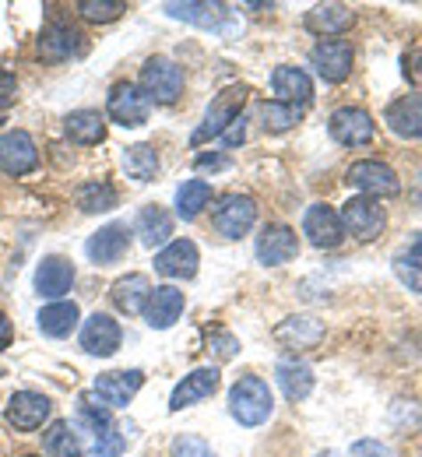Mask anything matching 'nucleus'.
<instances>
[{"instance_id":"1","label":"nucleus","mask_w":422,"mask_h":457,"mask_svg":"<svg viewBox=\"0 0 422 457\" xmlns=\"http://www.w3.org/2000/svg\"><path fill=\"white\" fill-rule=\"evenodd\" d=\"M229 411H233V419L240 426H250V429L261 426V422H268L271 411H275V395H271L268 380H261V377H240L233 384V391H229Z\"/></svg>"},{"instance_id":"2","label":"nucleus","mask_w":422,"mask_h":457,"mask_svg":"<svg viewBox=\"0 0 422 457\" xmlns=\"http://www.w3.org/2000/svg\"><path fill=\"white\" fill-rule=\"evenodd\" d=\"M141 92L152 99V103H159V106H173L177 99L183 96V67L180 63H173L170 57H152L145 60V67H141Z\"/></svg>"},{"instance_id":"3","label":"nucleus","mask_w":422,"mask_h":457,"mask_svg":"<svg viewBox=\"0 0 422 457\" xmlns=\"http://www.w3.org/2000/svg\"><path fill=\"white\" fill-rule=\"evenodd\" d=\"M246 96H250V92H246L243 85H233V88H226L222 96H215V99H211V106H208V113H204V120H201V127L194 130L190 145L197 148V145H204V141H211V137H222V134H226V127L243 116V103H246Z\"/></svg>"},{"instance_id":"4","label":"nucleus","mask_w":422,"mask_h":457,"mask_svg":"<svg viewBox=\"0 0 422 457\" xmlns=\"http://www.w3.org/2000/svg\"><path fill=\"white\" fill-rule=\"evenodd\" d=\"M257 222V201L246 194H226L211 208V226L226 239H240Z\"/></svg>"},{"instance_id":"5","label":"nucleus","mask_w":422,"mask_h":457,"mask_svg":"<svg viewBox=\"0 0 422 457\" xmlns=\"http://www.w3.org/2000/svg\"><path fill=\"white\" fill-rule=\"evenodd\" d=\"M345 183H349V187H356L362 197H373V201L401 194V179H398V172L391 170L387 162H376V159L352 162L349 172H345Z\"/></svg>"},{"instance_id":"6","label":"nucleus","mask_w":422,"mask_h":457,"mask_svg":"<svg viewBox=\"0 0 422 457\" xmlns=\"http://www.w3.org/2000/svg\"><path fill=\"white\" fill-rule=\"evenodd\" d=\"M338 219H342L345 232H352L362 243L376 239V236L384 232V226H387V215H384L380 201H373V197H349V201L342 204Z\"/></svg>"},{"instance_id":"7","label":"nucleus","mask_w":422,"mask_h":457,"mask_svg":"<svg viewBox=\"0 0 422 457\" xmlns=\"http://www.w3.org/2000/svg\"><path fill=\"white\" fill-rule=\"evenodd\" d=\"M327 134L338 145H345V148H362V145L373 141L376 123H373V116L366 113L362 106H342V110H335L331 120H327Z\"/></svg>"},{"instance_id":"8","label":"nucleus","mask_w":422,"mask_h":457,"mask_svg":"<svg viewBox=\"0 0 422 457\" xmlns=\"http://www.w3.org/2000/svg\"><path fill=\"white\" fill-rule=\"evenodd\" d=\"M106 113H110L113 123H120V127H141V123H148V116H152V99L141 92V85L120 81V85H113V92H110Z\"/></svg>"},{"instance_id":"9","label":"nucleus","mask_w":422,"mask_h":457,"mask_svg":"<svg viewBox=\"0 0 422 457\" xmlns=\"http://www.w3.org/2000/svg\"><path fill=\"white\" fill-rule=\"evenodd\" d=\"M39 170V148L29 130H7L0 137V172L7 176H29Z\"/></svg>"},{"instance_id":"10","label":"nucleus","mask_w":422,"mask_h":457,"mask_svg":"<svg viewBox=\"0 0 422 457\" xmlns=\"http://www.w3.org/2000/svg\"><path fill=\"white\" fill-rule=\"evenodd\" d=\"M50 411H54V404H50L46 395H39V391H14V395L7 398L4 419H7L18 433H32V429H39V426L50 419Z\"/></svg>"},{"instance_id":"11","label":"nucleus","mask_w":422,"mask_h":457,"mask_svg":"<svg viewBox=\"0 0 422 457\" xmlns=\"http://www.w3.org/2000/svg\"><path fill=\"white\" fill-rule=\"evenodd\" d=\"M302 232L317 250H338L345 243V226L335 208L327 204H310L302 215Z\"/></svg>"},{"instance_id":"12","label":"nucleus","mask_w":422,"mask_h":457,"mask_svg":"<svg viewBox=\"0 0 422 457\" xmlns=\"http://www.w3.org/2000/svg\"><path fill=\"white\" fill-rule=\"evenodd\" d=\"M352 60H356V54L345 39H320L310 54V63L317 67V74L331 85H342L352 74Z\"/></svg>"},{"instance_id":"13","label":"nucleus","mask_w":422,"mask_h":457,"mask_svg":"<svg viewBox=\"0 0 422 457\" xmlns=\"http://www.w3.org/2000/svg\"><path fill=\"white\" fill-rule=\"evenodd\" d=\"M296 253H300L296 228L282 226V222L261 228V236H257V261H261V264L278 268V264H289Z\"/></svg>"},{"instance_id":"14","label":"nucleus","mask_w":422,"mask_h":457,"mask_svg":"<svg viewBox=\"0 0 422 457\" xmlns=\"http://www.w3.org/2000/svg\"><path fill=\"white\" fill-rule=\"evenodd\" d=\"M141 387H145V373L141 370H113V373H103L92 384V395L103 401L106 408H123V404L134 401V395Z\"/></svg>"},{"instance_id":"15","label":"nucleus","mask_w":422,"mask_h":457,"mask_svg":"<svg viewBox=\"0 0 422 457\" xmlns=\"http://www.w3.org/2000/svg\"><path fill=\"white\" fill-rule=\"evenodd\" d=\"M120 342H123V331L110 313H92V317L81 324V348H85L88 355L110 359V355H117Z\"/></svg>"},{"instance_id":"16","label":"nucleus","mask_w":422,"mask_h":457,"mask_svg":"<svg viewBox=\"0 0 422 457\" xmlns=\"http://www.w3.org/2000/svg\"><path fill=\"white\" fill-rule=\"evenodd\" d=\"M85 54V36L67 25V21H50L43 32H39V57L43 60H70Z\"/></svg>"},{"instance_id":"17","label":"nucleus","mask_w":422,"mask_h":457,"mask_svg":"<svg viewBox=\"0 0 422 457\" xmlns=\"http://www.w3.org/2000/svg\"><path fill=\"white\" fill-rule=\"evenodd\" d=\"M127 250H130V228H127V222H110L99 232H92L88 243H85V253L95 264H117L120 257H127Z\"/></svg>"},{"instance_id":"18","label":"nucleus","mask_w":422,"mask_h":457,"mask_svg":"<svg viewBox=\"0 0 422 457\" xmlns=\"http://www.w3.org/2000/svg\"><path fill=\"white\" fill-rule=\"evenodd\" d=\"M219 384H222V373H219L215 366H201V370L186 373L180 384L173 387V395H170V408H173V411H180V408H190V404H197V401L211 398V395L219 391Z\"/></svg>"},{"instance_id":"19","label":"nucleus","mask_w":422,"mask_h":457,"mask_svg":"<svg viewBox=\"0 0 422 457\" xmlns=\"http://www.w3.org/2000/svg\"><path fill=\"white\" fill-rule=\"evenodd\" d=\"M271 92L278 96V103H289V106H310L313 103V81L302 67L293 63H282L271 71Z\"/></svg>"},{"instance_id":"20","label":"nucleus","mask_w":422,"mask_h":457,"mask_svg":"<svg viewBox=\"0 0 422 457\" xmlns=\"http://www.w3.org/2000/svg\"><path fill=\"white\" fill-rule=\"evenodd\" d=\"M197 264H201V253L190 239H173L170 246H162L155 253V271L166 278H194Z\"/></svg>"},{"instance_id":"21","label":"nucleus","mask_w":422,"mask_h":457,"mask_svg":"<svg viewBox=\"0 0 422 457\" xmlns=\"http://www.w3.org/2000/svg\"><path fill=\"white\" fill-rule=\"evenodd\" d=\"M183 306H186V299H183L180 288L159 286V288H152V295H148L145 320H148L155 331H170V328L183 317Z\"/></svg>"},{"instance_id":"22","label":"nucleus","mask_w":422,"mask_h":457,"mask_svg":"<svg viewBox=\"0 0 422 457\" xmlns=\"http://www.w3.org/2000/svg\"><path fill=\"white\" fill-rule=\"evenodd\" d=\"M170 18H180V21H190L197 29H226V21L233 18V11L226 4H211V0H186V4H166L162 7Z\"/></svg>"},{"instance_id":"23","label":"nucleus","mask_w":422,"mask_h":457,"mask_svg":"<svg viewBox=\"0 0 422 457\" xmlns=\"http://www.w3.org/2000/svg\"><path fill=\"white\" fill-rule=\"evenodd\" d=\"M70 286H74V264L61 253L43 257V264L36 268V292L43 299H61L63 292H70Z\"/></svg>"},{"instance_id":"24","label":"nucleus","mask_w":422,"mask_h":457,"mask_svg":"<svg viewBox=\"0 0 422 457\" xmlns=\"http://www.w3.org/2000/svg\"><path fill=\"white\" fill-rule=\"evenodd\" d=\"M384 123L398 137H422V96H401L384 110Z\"/></svg>"},{"instance_id":"25","label":"nucleus","mask_w":422,"mask_h":457,"mask_svg":"<svg viewBox=\"0 0 422 457\" xmlns=\"http://www.w3.org/2000/svg\"><path fill=\"white\" fill-rule=\"evenodd\" d=\"M306 29L327 39H338L342 32L352 29V11L345 4H317L306 11Z\"/></svg>"},{"instance_id":"26","label":"nucleus","mask_w":422,"mask_h":457,"mask_svg":"<svg viewBox=\"0 0 422 457\" xmlns=\"http://www.w3.org/2000/svg\"><path fill=\"white\" fill-rule=\"evenodd\" d=\"M148 295H152V282H148L145 275H123V278H117V282H113V288H110L113 306H117L120 313H127V317L145 313Z\"/></svg>"},{"instance_id":"27","label":"nucleus","mask_w":422,"mask_h":457,"mask_svg":"<svg viewBox=\"0 0 422 457\" xmlns=\"http://www.w3.org/2000/svg\"><path fill=\"white\" fill-rule=\"evenodd\" d=\"M63 134L74 145H103L106 141V116L99 110H74L63 120Z\"/></svg>"},{"instance_id":"28","label":"nucleus","mask_w":422,"mask_h":457,"mask_svg":"<svg viewBox=\"0 0 422 457\" xmlns=\"http://www.w3.org/2000/svg\"><path fill=\"white\" fill-rule=\"evenodd\" d=\"M36 320H39V331H43L46 338H67V335L78 328V320H81V310H78V303L57 299V303L43 306Z\"/></svg>"},{"instance_id":"29","label":"nucleus","mask_w":422,"mask_h":457,"mask_svg":"<svg viewBox=\"0 0 422 457\" xmlns=\"http://www.w3.org/2000/svg\"><path fill=\"white\" fill-rule=\"evenodd\" d=\"M275 377H278V387H282V395L289 401H306L313 395V384H317L313 370L306 362H300V359H282Z\"/></svg>"},{"instance_id":"30","label":"nucleus","mask_w":422,"mask_h":457,"mask_svg":"<svg viewBox=\"0 0 422 457\" xmlns=\"http://www.w3.org/2000/svg\"><path fill=\"white\" fill-rule=\"evenodd\" d=\"M134 228H137V236H141L145 246H159V243H166L173 236V215L162 204H145L137 212Z\"/></svg>"},{"instance_id":"31","label":"nucleus","mask_w":422,"mask_h":457,"mask_svg":"<svg viewBox=\"0 0 422 457\" xmlns=\"http://www.w3.org/2000/svg\"><path fill=\"white\" fill-rule=\"evenodd\" d=\"M81 436L78 429L67 422V419H57L50 422V429L43 433V454L46 457H81Z\"/></svg>"},{"instance_id":"32","label":"nucleus","mask_w":422,"mask_h":457,"mask_svg":"<svg viewBox=\"0 0 422 457\" xmlns=\"http://www.w3.org/2000/svg\"><path fill=\"white\" fill-rule=\"evenodd\" d=\"M120 201L117 187L106 183V179H92V183H81L78 187V208L85 215H99V212H113Z\"/></svg>"},{"instance_id":"33","label":"nucleus","mask_w":422,"mask_h":457,"mask_svg":"<svg viewBox=\"0 0 422 457\" xmlns=\"http://www.w3.org/2000/svg\"><path fill=\"white\" fill-rule=\"evenodd\" d=\"M208 204H211V183L204 179H186L177 190V215L183 222H194Z\"/></svg>"},{"instance_id":"34","label":"nucleus","mask_w":422,"mask_h":457,"mask_svg":"<svg viewBox=\"0 0 422 457\" xmlns=\"http://www.w3.org/2000/svg\"><path fill=\"white\" fill-rule=\"evenodd\" d=\"M123 170L134 183H152L159 176V155L152 145H130L123 152Z\"/></svg>"},{"instance_id":"35","label":"nucleus","mask_w":422,"mask_h":457,"mask_svg":"<svg viewBox=\"0 0 422 457\" xmlns=\"http://www.w3.org/2000/svg\"><path fill=\"white\" fill-rule=\"evenodd\" d=\"M300 120H302V106H289V103H278V99H271V103L261 106V127L268 134H285Z\"/></svg>"},{"instance_id":"36","label":"nucleus","mask_w":422,"mask_h":457,"mask_svg":"<svg viewBox=\"0 0 422 457\" xmlns=\"http://www.w3.org/2000/svg\"><path fill=\"white\" fill-rule=\"evenodd\" d=\"M278 342H296L300 348H310L324 338V328L313 320V317H289L278 331H275Z\"/></svg>"},{"instance_id":"37","label":"nucleus","mask_w":422,"mask_h":457,"mask_svg":"<svg viewBox=\"0 0 422 457\" xmlns=\"http://www.w3.org/2000/svg\"><path fill=\"white\" fill-rule=\"evenodd\" d=\"M127 4L123 0H78V14L85 21H95V25H106V21H117Z\"/></svg>"},{"instance_id":"38","label":"nucleus","mask_w":422,"mask_h":457,"mask_svg":"<svg viewBox=\"0 0 422 457\" xmlns=\"http://www.w3.org/2000/svg\"><path fill=\"white\" fill-rule=\"evenodd\" d=\"M173 457H215V451H211V444L204 440V436H190V433H183V436H177L173 440V451H170Z\"/></svg>"},{"instance_id":"39","label":"nucleus","mask_w":422,"mask_h":457,"mask_svg":"<svg viewBox=\"0 0 422 457\" xmlns=\"http://www.w3.org/2000/svg\"><path fill=\"white\" fill-rule=\"evenodd\" d=\"M394 268H398V271H412V275L422 271V232L394 257Z\"/></svg>"},{"instance_id":"40","label":"nucleus","mask_w":422,"mask_h":457,"mask_svg":"<svg viewBox=\"0 0 422 457\" xmlns=\"http://www.w3.org/2000/svg\"><path fill=\"white\" fill-rule=\"evenodd\" d=\"M211 348H215L219 359H233V355L240 352V342H236L233 335H226V331H215V335L208 338V352H211Z\"/></svg>"},{"instance_id":"41","label":"nucleus","mask_w":422,"mask_h":457,"mask_svg":"<svg viewBox=\"0 0 422 457\" xmlns=\"http://www.w3.org/2000/svg\"><path fill=\"white\" fill-rule=\"evenodd\" d=\"M18 103V78L11 71H0V113Z\"/></svg>"},{"instance_id":"42","label":"nucleus","mask_w":422,"mask_h":457,"mask_svg":"<svg viewBox=\"0 0 422 457\" xmlns=\"http://www.w3.org/2000/svg\"><path fill=\"white\" fill-rule=\"evenodd\" d=\"M401 63H405V78H409L416 88H422V46H412Z\"/></svg>"},{"instance_id":"43","label":"nucleus","mask_w":422,"mask_h":457,"mask_svg":"<svg viewBox=\"0 0 422 457\" xmlns=\"http://www.w3.org/2000/svg\"><path fill=\"white\" fill-rule=\"evenodd\" d=\"M349 457H387V447L380 440H356L349 447Z\"/></svg>"},{"instance_id":"44","label":"nucleus","mask_w":422,"mask_h":457,"mask_svg":"<svg viewBox=\"0 0 422 457\" xmlns=\"http://www.w3.org/2000/svg\"><path fill=\"white\" fill-rule=\"evenodd\" d=\"M222 141H226V148H236V145H243L246 141V120H233L229 127H226V134H222Z\"/></svg>"},{"instance_id":"45","label":"nucleus","mask_w":422,"mask_h":457,"mask_svg":"<svg viewBox=\"0 0 422 457\" xmlns=\"http://www.w3.org/2000/svg\"><path fill=\"white\" fill-rule=\"evenodd\" d=\"M229 159L226 155H197V170H226Z\"/></svg>"},{"instance_id":"46","label":"nucleus","mask_w":422,"mask_h":457,"mask_svg":"<svg viewBox=\"0 0 422 457\" xmlns=\"http://www.w3.org/2000/svg\"><path fill=\"white\" fill-rule=\"evenodd\" d=\"M11 342H14V324H11V320H7V313L0 310V352H4Z\"/></svg>"},{"instance_id":"47","label":"nucleus","mask_w":422,"mask_h":457,"mask_svg":"<svg viewBox=\"0 0 422 457\" xmlns=\"http://www.w3.org/2000/svg\"><path fill=\"white\" fill-rule=\"evenodd\" d=\"M317 457H335V454H331V451H324V454H317Z\"/></svg>"},{"instance_id":"48","label":"nucleus","mask_w":422,"mask_h":457,"mask_svg":"<svg viewBox=\"0 0 422 457\" xmlns=\"http://www.w3.org/2000/svg\"><path fill=\"white\" fill-rule=\"evenodd\" d=\"M21 457H39V454H21Z\"/></svg>"}]
</instances>
